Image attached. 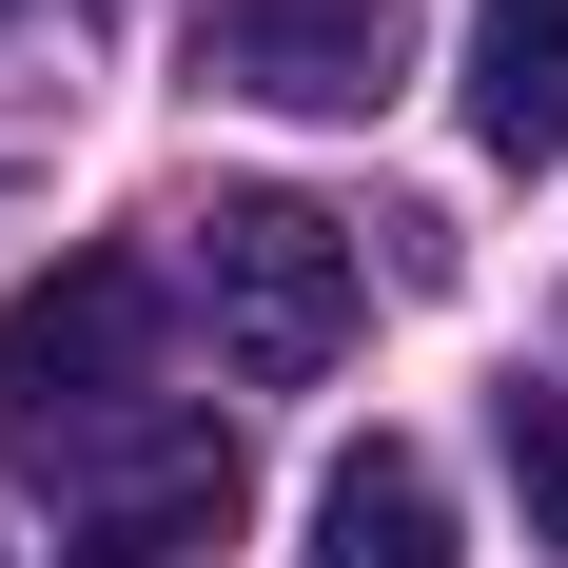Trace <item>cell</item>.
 <instances>
[{"label":"cell","mask_w":568,"mask_h":568,"mask_svg":"<svg viewBox=\"0 0 568 568\" xmlns=\"http://www.w3.org/2000/svg\"><path fill=\"white\" fill-rule=\"evenodd\" d=\"M196 314H216V353L255 393H314L353 353V314H373V275H353V235L314 196H216L196 216Z\"/></svg>","instance_id":"cell-1"},{"label":"cell","mask_w":568,"mask_h":568,"mask_svg":"<svg viewBox=\"0 0 568 568\" xmlns=\"http://www.w3.org/2000/svg\"><path fill=\"white\" fill-rule=\"evenodd\" d=\"M118 412H158V275L138 255H59V275L0 294V432H118Z\"/></svg>","instance_id":"cell-2"},{"label":"cell","mask_w":568,"mask_h":568,"mask_svg":"<svg viewBox=\"0 0 568 568\" xmlns=\"http://www.w3.org/2000/svg\"><path fill=\"white\" fill-rule=\"evenodd\" d=\"M59 490H79V549L99 568H196L235 529V432L216 412H118V432L59 452Z\"/></svg>","instance_id":"cell-3"},{"label":"cell","mask_w":568,"mask_h":568,"mask_svg":"<svg viewBox=\"0 0 568 568\" xmlns=\"http://www.w3.org/2000/svg\"><path fill=\"white\" fill-rule=\"evenodd\" d=\"M196 40H216L235 99H275V118H373L393 59H412V0H216Z\"/></svg>","instance_id":"cell-4"},{"label":"cell","mask_w":568,"mask_h":568,"mask_svg":"<svg viewBox=\"0 0 568 568\" xmlns=\"http://www.w3.org/2000/svg\"><path fill=\"white\" fill-rule=\"evenodd\" d=\"M294 568H452V490H432V452H334L314 470V549Z\"/></svg>","instance_id":"cell-5"},{"label":"cell","mask_w":568,"mask_h":568,"mask_svg":"<svg viewBox=\"0 0 568 568\" xmlns=\"http://www.w3.org/2000/svg\"><path fill=\"white\" fill-rule=\"evenodd\" d=\"M470 138L568 158V0H470Z\"/></svg>","instance_id":"cell-6"},{"label":"cell","mask_w":568,"mask_h":568,"mask_svg":"<svg viewBox=\"0 0 568 568\" xmlns=\"http://www.w3.org/2000/svg\"><path fill=\"white\" fill-rule=\"evenodd\" d=\"M510 490H529V549H568V393H510Z\"/></svg>","instance_id":"cell-7"}]
</instances>
